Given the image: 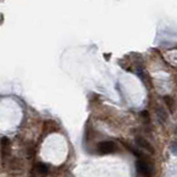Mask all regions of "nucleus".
Here are the masks:
<instances>
[{
  "label": "nucleus",
  "mask_w": 177,
  "mask_h": 177,
  "mask_svg": "<svg viewBox=\"0 0 177 177\" xmlns=\"http://www.w3.org/2000/svg\"><path fill=\"white\" fill-rule=\"evenodd\" d=\"M35 168H37V170L40 174H42V175L48 174V166L44 163H38L37 165H35Z\"/></svg>",
  "instance_id": "6"
},
{
  "label": "nucleus",
  "mask_w": 177,
  "mask_h": 177,
  "mask_svg": "<svg viewBox=\"0 0 177 177\" xmlns=\"http://www.w3.org/2000/svg\"><path fill=\"white\" fill-rule=\"evenodd\" d=\"M9 138L6 137V136H3V138H1V146H3V152L6 151V147H7V145H9Z\"/></svg>",
  "instance_id": "7"
},
{
  "label": "nucleus",
  "mask_w": 177,
  "mask_h": 177,
  "mask_svg": "<svg viewBox=\"0 0 177 177\" xmlns=\"http://www.w3.org/2000/svg\"><path fill=\"white\" fill-rule=\"evenodd\" d=\"M176 133H177V128H176Z\"/></svg>",
  "instance_id": "10"
},
{
  "label": "nucleus",
  "mask_w": 177,
  "mask_h": 177,
  "mask_svg": "<svg viewBox=\"0 0 177 177\" xmlns=\"http://www.w3.org/2000/svg\"><path fill=\"white\" fill-rule=\"evenodd\" d=\"M141 115H142L144 119H146V120H148V112L147 111H143L142 113H141Z\"/></svg>",
  "instance_id": "9"
},
{
  "label": "nucleus",
  "mask_w": 177,
  "mask_h": 177,
  "mask_svg": "<svg viewBox=\"0 0 177 177\" xmlns=\"http://www.w3.org/2000/svg\"><path fill=\"white\" fill-rule=\"evenodd\" d=\"M98 148L101 154H111L115 151L116 147H115L114 143L111 142V141H103L99 144Z\"/></svg>",
  "instance_id": "1"
},
{
  "label": "nucleus",
  "mask_w": 177,
  "mask_h": 177,
  "mask_svg": "<svg viewBox=\"0 0 177 177\" xmlns=\"http://www.w3.org/2000/svg\"><path fill=\"white\" fill-rule=\"evenodd\" d=\"M136 169L140 173L142 176L144 177H149L151 176V172H149V167L145 162L143 161H137L136 162Z\"/></svg>",
  "instance_id": "2"
},
{
  "label": "nucleus",
  "mask_w": 177,
  "mask_h": 177,
  "mask_svg": "<svg viewBox=\"0 0 177 177\" xmlns=\"http://www.w3.org/2000/svg\"><path fill=\"white\" fill-rule=\"evenodd\" d=\"M156 114H157L158 119L161 120L162 122H166V121H167V117H168L167 112H166L165 110H164L162 106L156 107Z\"/></svg>",
  "instance_id": "4"
},
{
  "label": "nucleus",
  "mask_w": 177,
  "mask_h": 177,
  "mask_svg": "<svg viewBox=\"0 0 177 177\" xmlns=\"http://www.w3.org/2000/svg\"><path fill=\"white\" fill-rule=\"evenodd\" d=\"M136 143H137V145L140 147H142L143 149H145V151L147 152H151V153H154V147L151 145V143L148 142V141H146L144 137H141V136H137L136 137Z\"/></svg>",
  "instance_id": "3"
},
{
  "label": "nucleus",
  "mask_w": 177,
  "mask_h": 177,
  "mask_svg": "<svg viewBox=\"0 0 177 177\" xmlns=\"http://www.w3.org/2000/svg\"><path fill=\"white\" fill-rule=\"evenodd\" d=\"M169 149H170V152H172V154L177 155V142H173L172 144L169 145Z\"/></svg>",
  "instance_id": "8"
},
{
  "label": "nucleus",
  "mask_w": 177,
  "mask_h": 177,
  "mask_svg": "<svg viewBox=\"0 0 177 177\" xmlns=\"http://www.w3.org/2000/svg\"><path fill=\"white\" fill-rule=\"evenodd\" d=\"M164 102H165V104L167 105L169 112L170 113L174 112L175 111V101L173 100V98H170V96H168V95L164 96Z\"/></svg>",
  "instance_id": "5"
}]
</instances>
